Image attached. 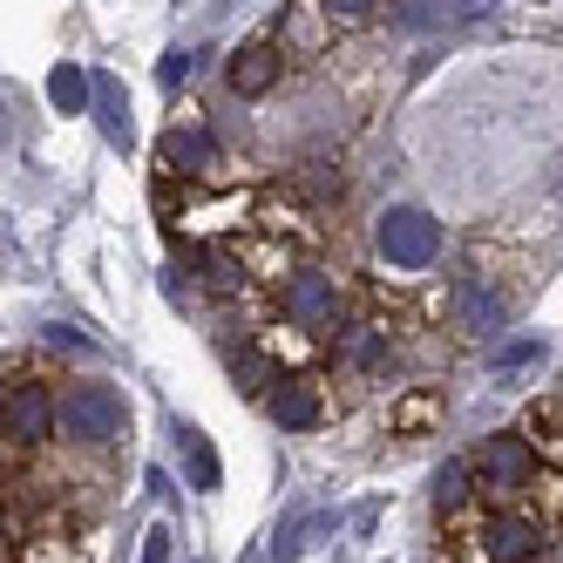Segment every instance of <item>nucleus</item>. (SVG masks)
Returning <instances> with one entry per match:
<instances>
[{"label":"nucleus","instance_id":"1","mask_svg":"<svg viewBox=\"0 0 563 563\" xmlns=\"http://www.w3.org/2000/svg\"><path fill=\"white\" fill-rule=\"evenodd\" d=\"M123 428H130V408H123V394H115L109 380H82V387L62 394V434L68 441L102 449V441H115Z\"/></svg>","mask_w":563,"mask_h":563},{"label":"nucleus","instance_id":"2","mask_svg":"<svg viewBox=\"0 0 563 563\" xmlns=\"http://www.w3.org/2000/svg\"><path fill=\"white\" fill-rule=\"evenodd\" d=\"M537 550H543V530L522 509H496L462 537V563H537Z\"/></svg>","mask_w":563,"mask_h":563},{"label":"nucleus","instance_id":"3","mask_svg":"<svg viewBox=\"0 0 563 563\" xmlns=\"http://www.w3.org/2000/svg\"><path fill=\"white\" fill-rule=\"evenodd\" d=\"M374 238H380V258L394 272H421V265L441 258V224L428 211H415V205H387L380 224H374Z\"/></svg>","mask_w":563,"mask_h":563},{"label":"nucleus","instance_id":"4","mask_svg":"<svg viewBox=\"0 0 563 563\" xmlns=\"http://www.w3.org/2000/svg\"><path fill=\"white\" fill-rule=\"evenodd\" d=\"M468 462H475V482H482L489 496H522V489L537 482V468H543L530 434H489Z\"/></svg>","mask_w":563,"mask_h":563},{"label":"nucleus","instance_id":"5","mask_svg":"<svg viewBox=\"0 0 563 563\" xmlns=\"http://www.w3.org/2000/svg\"><path fill=\"white\" fill-rule=\"evenodd\" d=\"M48 434H62V400L42 380H8V449H34Z\"/></svg>","mask_w":563,"mask_h":563},{"label":"nucleus","instance_id":"6","mask_svg":"<svg viewBox=\"0 0 563 563\" xmlns=\"http://www.w3.org/2000/svg\"><path fill=\"white\" fill-rule=\"evenodd\" d=\"M286 319H292V327H306V333L340 327V286H333L327 272H292L286 278Z\"/></svg>","mask_w":563,"mask_h":563},{"label":"nucleus","instance_id":"7","mask_svg":"<svg viewBox=\"0 0 563 563\" xmlns=\"http://www.w3.org/2000/svg\"><path fill=\"white\" fill-rule=\"evenodd\" d=\"M449 312H455V327H462V333H496V327H503V312H509V299H503L496 286H482V278L468 272V278H455Z\"/></svg>","mask_w":563,"mask_h":563},{"label":"nucleus","instance_id":"8","mask_svg":"<svg viewBox=\"0 0 563 563\" xmlns=\"http://www.w3.org/2000/svg\"><path fill=\"white\" fill-rule=\"evenodd\" d=\"M319 415H327V400H319L312 380H278V387H272V421L286 428V434L319 428Z\"/></svg>","mask_w":563,"mask_h":563},{"label":"nucleus","instance_id":"9","mask_svg":"<svg viewBox=\"0 0 563 563\" xmlns=\"http://www.w3.org/2000/svg\"><path fill=\"white\" fill-rule=\"evenodd\" d=\"M278 68H286V55H278L272 42H252L231 55V96H265L278 82Z\"/></svg>","mask_w":563,"mask_h":563},{"label":"nucleus","instance_id":"10","mask_svg":"<svg viewBox=\"0 0 563 563\" xmlns=\"http://www.w3.org/2000/svg\"><path fill=\"white\" fill-rule=\"evenodd\" d=\"M164 164H170L177 177H205V170L218 164V136H211V130H190V123L170 130V136H164Z\"/></svg>","mask_w":563,"mask_h":563},{"label":"nucleus","instance_id":"11","mask_svg":"<svg viewBox=\"0 0 563 563\" xmlns=\"http://www.w3.org/2000/svg\"><path fill=\"white\" fill-rule=\"evenodd\" d=\"M96 123H102L109 150H130V143H136V123H130V96H123V82H115V75H96Z\"/></svg>","mask_w":563,"mask_h":563},{"label":"nucleus","instance_id":"12","mask_svg":"<svg viewBox=\"0 0 563 563\" xmlns=\"http://www.w3.org/2000/svg\"><path fill=\"white\" fill-rule=\"evenodd\" d=\"M340 360L353 374H380L387 360H394V346H387V333L380 327H346V340H340Z\"/></svg>","mask_w":563,"mask_h":563},{"label":"nucleus","instance_id":"13","mask_svg":"<svg viewBox=\"0 0 563 563\" xmlns=\"http://www.w3.org/2000/svg\"><path fill=\"white\" fill-rule=\"evenodd\" d=\"M177 449H184V475H190V489H218L224 468H218V449L197 428H177Z\"/></svg>","mask_w":563,"mask_h":563},{"label":"nucleus","instance_id":"14","mask_svg":"<svg viewBox=\"0 0 563 563\" xmlns=\"http://www.w3.org/2000/svg\"><path fill=\"white\" fill-rule=\"evenodd\" d=\"M48 96H55V109L82 115V109H96V75H89V68H75V62H62V68L48 75Z\"/></svg>","mask_w":563,"mask_h":563},{"label":"nucleus","instance_id":"15","mask_svg":"<svg viewBox=\"0 0 563 563\" xmlns=\"http://www.w3.org/2000/svg\"><path fill=\"white\" fill-rule=\"evenodd\" d=\"M475 489H482V482H475V462H449V468H434V509H441V516H462Z\"/></svg>","mask_w":563,"mask_h":563},{"label":"nucleus","instance_id":"16","mask_svg":"<svg viewBox=\"0 0 563 563\" xmlns=\"http://www.w3.org/2000/svg\"><path fill=\"white\" fill-rule=\"evenodd\" d=\"M231 380H238V394H265V387L278 380V360H272L265 346H238V353H231Z\"/></svg>","mask_w":563,"mask_h":563},{"label":"nucleus","instance_id":"17","mask_svg":"<svg viewBox=\"0 0 563 563\" xmlns=\"http://www.w3.org/2000/svg\"><path fill=\"white\" fill-rule=\"evenodd\" d=\"M197 272H205L211 292H238V286H245V258H238L231 245H205V252H197Z\"/></svg>","mask_w":563,"mask_h":563},{"label":"nucleus","instance_id":"18","mask_svg":"<svg viewBox=\"0 0 563 563\" xmlns=\"http://www.w3.org/2000/svg\"><path fill=\"white\" fill-rule=\"evenodd\" d=\"M522 428H530V441H537V449H563V394H556V400H537Z\"/></svg>","mask_w":563,"mask_h":563},{"label":"nucleus","instance_id":"19","mask_svg":"<svg viewBox=\"0 0 563 563\" xmlns=\"http://www.w3.org/2000/svg\"><path fill=\"white\" fill-rule=\"evenodd\" d=\"M286 42L292 48H319V21H312V0H299L292 21H286Z\"/></svg>","mask_w":563,"mask_h":563},{"label":"nucleus","instance_id":"20","mask_svg":"<svg viewBox=\"0 0 563 563\" xmlns=\"http://www.w3.org/2000/svg\"><path fill=\"white\" fill-rule=\"evenodd\" d=\"M428 421H434V394H408L394 408V428H428Z\"/></svg>","mask_w":563,"mask_h":563},{"label":"nucleus","instance_id":"21","mask_svg":"<svg viewBox=\"0 0 563 563\" xmlns=\"http://www.w3.org/2000/svg\"><path fill=\"white\" fill-rule=\"evenodd\" d=\"M537 353H543L537 340H516V346H503V353H496V374H522V367H537Z\"/></svg>","mask_w":563,"mask_h":563},{"label":"nucleus","instance_id":"22","mask_svg":"<svg viewBox=\"0 0 563 563\" xmlns=\"http://www.w3.org/2000/svg\"><path fill=\"white\" fill-rule=\"evenodd\" d=\"M170 543H177V537H170V522H156V530L143 537V563H170Z\"/></svg>","mask_w":563,"mask_h":563},{"label":"nucleus","instance_id":"23","mask_svg":"<svg viewBox=\"0 0 563 563\" xmlns=\"http://www.w3.org/2000/svg\"><path fill=\"white\" fill-rule=\"evenodd\" d=\"M184 75H190V55H184V48H170L164 62H156V82H164V89H177Z\"/></svg>","mask_w":563,"mask_h":563},{"label":"nucleus","instance_id":"24","mask_svg":"<svg viewBox=\"0 0 563 563\" xmlns=\"http://www.w3.org/2000/svg\"><path fill=\"white\" fill-rule=\"evenodd\" d=\"M400 21H408V27H428V21H434V8H428V0H408V8H400Z\"/></svg>","mask_w":563,"mask_h":563},{"label":"nucleus","instance_id":"25","mask_svg":"<svg viewBox=\"0 0 563 563\" xmlns=\"http://www.w3.org/2000/svg\"><path fill=\"white\" fill-rule=\"evenodd\" d=\"M327 8H333L340 21H360V14H367V8H374V0H327Z\"/></svg>","mask_w":563,"mask_h":563},{"label":"nucleus","instance_id":"26","mask_svg":"<svg viewBox=\"0 0 563 563\" xmlns=\"http://www.w3.org/2000/svg\"><path fill=\"white\" fill-rule=\"evenodd\" d=\"M48 346H75V353H89V340H82V333H68V327H48Z\"/></svg>","mask_w":563,"mask_h":563},{"label":"nucleus","instance_id":"27","mask_svg":"<svg viewBox=\"0 0 563 563\" xmlns=\"http://www.w3.org/2000/svg\"><path fill=\"white\" fill-rule=\"evenodd\" d=\"M537 563H563V530H550V537H543V550H537Z\"/></svg>","mask_w":563,"mask_h":563},{"label":"nucleus","instance_id":"28","mask_svg":"<svg viewBox=\"0 0 563 563\" xmlns=\"http://www.w3.org/2000/svg\"><path fill=\"white\" fill-rule=\"evenodd\" d=\"M306 184H312V190H319V197H333V190H346V184H340V177H333V170H312V177H306Z\"/></svg>","mask_w":563,"mask_h":563},{"label":"nucleus","instance_id":"29","mask_svg":"<svg viewBox=\"0 0 563 563\" xmlns=\"http://www.w3.org/2000/svg\"><path fill=\"white\" fill-rule=\"evenodd\" d=\"M449 8H455V14H482V8H489V0H449Z\"/></svg>","mask_w":563,"mask_h":563},{"label":"nucleus","instance_id":"30","mask_svg":"<svg viewBox=\"0 0 563 563\" xmlns=\"http://www.w3.org/2000/svg\"><path fill=\"white\" fill-rule=\"evenodd\" d=\"M245 563H272V556H265V550H252V556H245Z\"/></svg>","mask_w":563,"mask_h":563},{"label":"nucleus","instance_id":"31","mask_svg":"<svg viewBox=\"0 0 563 563\" xmlns=\"http://www.w3.org/2000/svg\"><path fill=\"white\" fill-rule=\"evenodd\" d=\"M556 394H563V387H556Z\"/></svg>","mask_w":563,"mask_h":563}]
</instances>
